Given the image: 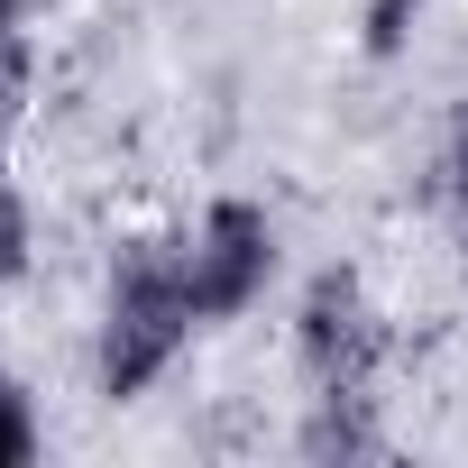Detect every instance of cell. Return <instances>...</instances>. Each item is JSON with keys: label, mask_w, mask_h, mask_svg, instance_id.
I'll use <instances>...</instances> for the list:
<instances>
[{"label": "cell", "mask_w": 468, "mask_h": 468, "mask_svg": "<svg viewBox=\"0 0 468 468\" xmlns=\"http://www.w3.org/2000/svg\"><path fill=\"white\" fill-rule=\"evenodd\" d=\"M386 358V313L367 303L358 267H322L294 303V367L313 395H367Z\"/></svg>", "instance_id": "7a4b0ae2"}, {"label": "cell", "mask_w": 468, "mask_h": 468, "mask_svg": "<svg viewBox=\"0 0 468 468\" xmlns=\"http://www.w3.org/2000/svg\"><path fill=\"white\" fill-rule=\"evenodd\" d=\"M28 276V202L10 184V165H0V285H19Z\"/></svg>", "instance_id": "52a82bcc"}, {"label": "cell", "mask_w": 468, "mask_h": 468, "mask_svg": "<svg viewBox=\"0 0 468 468\" xmlns=\"http://www.w3.org/2000/svg\"><path fill=\"white\" fill-rule=\"evenodd\" d=\"M28 19H37V0H0V56L19 47V28H28Z\"/></svg>", "instance_id": "9c48e42d"}, {"label": "cell", "mask_w": 468, "mask_h": 468, "mask_svg": "<svg viewBox=\"0 0 468 468\" xmlns=\"http://www.w3.org/2000/svg\"><path fill=\"white\" fill-rule=\"evenodd\" d=\"M184 267H193V303H202V331L211 322H239L267 276H276V220L239 193H220L193 229H184Z\"/></svg>", "instance_id": "3957f363"}, {"label": "cell", "mask_w": 468, "mask_h": 468, "mask_svg": "<svg viewBox=\"0 0 468 468\" xmlns=\"http://www.w3.org/2000/svg\"><path fill=\"white\" fill-rule=\"evenodd\" d=\"M441 220H450V239L468 258V111L450 120V147H441Z\"/></svg>", "instance_id": "8992f818"}, {"label": "cell", "mask_w": 468, "mask_h": 468, "mask_svg": "<svg viewBox=\"0 0 468 468\" xmlns=\"http://www.w3.org/2000/svg\"><path fill=\"white\" fill-rule=\"evenodd\" d=\"M294 450H303V459H386L377 395H313V404H303Z\"/></svg>", "instance_id": "277c9868"}, {"label": "cell", "mask_w": 468, "mask_h": 468, "mask_svg": "<svg viewBox=\"0 0 468 468\" xmlns=\"http://www.w3.org/2000/svg\"><path fill=\"white\" fill-rule=\"evenodd\" d=\"M202 331V303H193V267H184V239H129L111 258V294H101V340H92V377L111 404H138L175 358L184 340Z\"/></svg>", "instance_id": "6da1fadb"}, {"label": "cell", "mask_w": 468, "mask_h": 468, "mask_svg": "<svg viewBox=\"0 0 468 468\" xmlns=\"http://www.w3.org/2000/svg\"><path fill=\"white\" fill-rule=\"evenodd\" d=\"M413 10H422V0H377V10H367V47H377V56H395V47H404V19H413Z\"/></svg>", "instance_id": "ba28073f"}, {"label": "cell", "mask_w": 468, "mask_h": 468, "mask_svg": "<svg viewBox=\"0 0 468 468\" xmlns=\"http://www.w3.org/2000/svg\"><path fill=\"white\" fill-rule=\"evenodd\" d=\"M37 441H47V431H37V404H28V386H19L10 367H0V468H28V459H37Z\"/></svg>", "instance_id": "5b68a950"}]
</instances>
